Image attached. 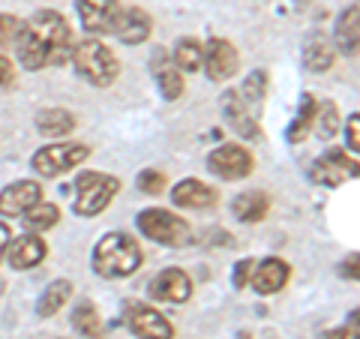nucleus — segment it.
<instances>
[{"label":"nucleus","mask_w":360,"mask_h":339,"mask_svg":"<svg viewBox=\"0 0 360 339\" xmlns=\"http://www.w3.org/2000/svg\"><path fill=\"white\" fill-rule=\"evenodd\" d=\"M18 60L25 70H45V66H63L72 58V30L70 21L54 9L33 13L18 33Z\"/></svg>","instance_id":"obj_1"},{"label":"nucleus","mask_w":360,"mask_h":339,"mask_svg":"<svg viewBox=\"0 0 360 339\" xmlns=\"http://www.w3.org/2000/svg\"><path fill=\"white\" fill-rule=\"evenodd\" d=\"M141 267V246L123 231H108L94 246V270L105 279L132 276Z\"/></svg>","instance_id":"obj_2"},{"label":"nucleus","mask_w":360,"mask_h":339,"mask_svg":"<svg viewBox=\"0 0 360 339\" xmlns=\"http://www.w3.org/2000/svg\"><path fill=\"white\" fill-rule=\"evenodd\" d=\"M72 63L78 75L90 82L94 87H111L120 75V60L117 54L99 39H84L72 49Z\"/></svg>","instance_id":"obj_3"},{"label":"nucleus","mask_w":360,"mask_h":339,"mask_svg":"<svg viewBox=\"0 0 360 339\" xmlns=\"http://www.w3.org/2000/svg\"><path fill=\"white\" fill-rule=\"evenodd\" d=\"M75 189H78V196H75L72 210L78 217H99L120 192V180L99 174V172H84V174H78Z\"/></svg>","instance_id":"obj_4"},{"label":"nucleus","mask_w":360,"mask_h":339,"mask_svg":"<svg viewBox=\"0 0 360 339\" xmlns=\"http://www.w3.org/2000/svg\"><path fill=\"white\" fill-rule=\"evenodd\" d=\"M90 156V148L82 141H66V144H49V148H42L33 153V172H37L39 177H60L66 174L70 168L82 165L84 160Z\"/></svg>","instance_id":"obj_5"},{"label":"nucleus","mask_w":360,"mask_h":339,"mask_svg":"<svg viewBox=\"0 0 360 339\" xmlns=\"http://www.w3.org/2000/svg\"><path fill=\"white\" fill-rule=\"evenodd\" d=\"M139 231L156 243H165V246H184L189 241L186 219H180L172 210H162V207L141 210L139 213Z\"/></svg>","instance_id":"obj_6"},{"label":"nucleus","mask_w":360,"mask_h":339,"mask_svg":"<svg viewBox=\"0 0 360 339\" xmlns=\"http://www.w3.org/2000/svg\"><path fill=\"white\" fill-rule=\"evenodd\" d=\"M207 168L222 180H243L246 174H252L255 160L243 144H222L207 156Z\"/></svg>","instance_id":"obj_7"},{"label":"nucleus","mask_w":360,"mask_h":339,"mask_svg":"<svg viewBox=\"0 0 360 339\" xmlns=\"http://www.w3.org/2000/svg\"><path fill=\"white\" fill-rule=\"evenodd\" d=\"M201 63H205L210 82H229V78H234L240 70V54L229 39L213 37L205 45V58H201Z\"/></svg>","instance_id":"obj_8"},{"label":"nucleus","mask_w":360,"mask_h":339,"mask_svg":"<svg viewBox=\"0 0 360 339\" xmlns=\"http://www.w3.org/2000/svg\"><path fill=\"white\" fill-rule=\"evenodd\" d=\"M127 324L139 339H172L174 336L172 321L162 312H156L153 307H144V303H129Z\"/></svg>","instance_id":"obj_9"},{"label":"nucleus","mask_w":360,"mask_h":339,"mask_svg":"<svg viewBox=\"0 0 360 339\" xmlns=\"http://www.w3.org/2000/svg\"><path fill=\"white\" fill-rule=\"evenodd\" d=\"M309 177L324 186H340L345 177H357V162L348 160L345 151H328L321 160L312 162Z\"/></svg>","instance_id":"obj_10"},{"label":"nucleus","mask_w":360,"mask_h":339,"mask_svg":"<svg viewBox=\"0 0 360 339\" xmlns=\"http://www.w3.org/2000/svg\"><path fill=\"white\" fill-rule=\"evenodd\" d=\"M150 298L162 303H184L193 298V279L180 267H168L150 279Z\"/></svg>","instance_id":"obj_11"},{"label":"nucleus","mask_w":360,"mask_h":339,"mask_svg":"<svg viewBox=\"0 0 360 339\" xmlns=\"http://www.w3.org/2000/svg\"><path fill=\"white\" fill-rule=\"evenodd\" d=\"M42 201V186L37 180H15L0 192V217H21Z\"/></svg>","instance_id":"obj_12"},{"label":"nucleus","mask_w":360,"mask_h":339,"mask_svg":"<svg viewBox=\"0 0 360 339\" xmlns=\"http://www.w3.org/2000/svg\"><path fill=\"white\" fill-rule=\"evenodd\" d=\"M120 0H78V18L84 21L87 30L94 33H111L120 15Z\"/></svg>","instance_id":"obj_13"},{"label":"nucleus","mask_w":360,"mask_h":339,"mask_svg":"<svg viewBox=\"0 0 360 339\" xmlns=\"http://www.w3.org/2000/svg\"><path fill=\"white\" fill-rule=\"evenodd\" d=\"M45 255H49V246H45L42 237L33 234V231L15 237V241H9V246H6V258H9V264H13L15 270L37 267V264H42Z\"/></svg>","instance_id":"obj_14"},{"label":"nucleus","mask_w":360,"mask_h":339,"mask_svg":"<svg viewBox=\"0 0 360 339\" xmlns=\"http://www.w3.org/2000/svg\"><path fill=\"white\" fill-rule=\"evenodd\" d=\"M288 264L283 262V258H264V262H258L252 267V288L258 291V295H276V291H283L285 288V282H288Z\"/></svg>","instance_id":"obj_15"},{"label":"nucleus","mask_w":360,"mask_h":339,"mask_svg":"<svg viewBox=\"0 0 360 339\" xmlns=\"http://www.w3.org/2000/svg\"><path fill=\"white\" fill-rule=\"evenodd\" d=\"M217 189L201 184V180L189 177V180H180V184L172 189V201L177 207H186V210H201V207H210L217 205Z\"/></svg>","instance_id":"obj_16"},{"label":"nucleus","mask_w":360,"mask_h":339,"mask_svg":"<svg viewBox=\"0 0 360 339\" xmlns=\"http://www.w3.org/2000/svg\"><path fill=\"white\" fill-rule=\"evenodd\" d=\"M115 37L127 45H139L150 37V15L144 13V9L132 6V9H120L117 15V25H115Z\"/></svg>","instance_id":"obj_17"},{"label":"nucleus","mask_w":360,"mask_h":339,"mask_svg":"<svg viewBox=\"0 0 360 339\" xmlns=\"http://www.w3.org/2000/svg\"><path fill=\"white\" fill-rule=\"evenodd\" d=\"M231 213L238 217L240 222H262L267 213H270V198L267 192L255 189V192H240L238 198L231 201Z\"/></svg>","instance_id":"obj_18"},{"label":"nucleus","mask_w":360,"mask_h":339,"mask_svg":"<svg viewBox=\"0 0 360 339\" xmlns=\"http://www.w3.org/2000/svg\"><path fill=\"white\" fill-rule=\"evenodd\" d=\"M357 42H360V6H348L345 13L336 21V49L348 58L357 54Z\"/></svg>","instance_id":"obj_19"},{"label":"nucleus","mask_w":360,"mask_h":339,"mask_svg":"<svg viewBox=\"0 0 360 339\" xmlns=\"http://www.w3.org/2000/svg\"><path fill=\"white\" fill-rule=\"evenodd\" d=\"M246 105H250V103H243V96L234 94V90H229L225 99H222V108H225V115H229V123L234 127V132H240L243 139H255L258 127H255L252 115L246 111Z\"/></svg>","instance_id":"obj_20"},{"label":"nucleus","mask_w":360,"mask_h":339,"mask_svg":"<svg viewBox=\"0 0 360 339\" xmlns=\"http://www.w3.org/2000/svg\"><path fill=\"white\" fill-rule=\"evenodd\" d=\"M336 60V49L324 37H312L303 49V66L309 72H328Z\"/></svg>","instance_id":"obj_21"},{"label":"nucleus","mask_w":360,"mask_h":339,"mask_svg":"<svg viewBox=\"0 0 360 339\" xmlns=\"http://www.w3.org/2000/svg\"><path fill=\"white\" fill-rule=\"evenodd\" d=\"M37 129L49 139H58V135H66L75 129V115L66 108H42L37 115Z\"/></svg>","instance_id":"obj_22"},{"label":"nucleus","mask_w":360,"mask_h":339,"mask_svg":"<svg viewBox=\"0 0 360 339\" xmlns=\"http://www.w3.org/2000/svg\"><path fill=\"white\" fill-rule=\"evenodd\" d=\"M70 298H72V282L70 279L51 282V286L42 291V298L37 300V315H42V319H51L54 312H60V307Z\"/></svg>","instance_id":"obj_23"},{"label":"nucleus","mask_w":360,"mask_h":339,"mask_svg":"<svg viewBox=\"0 0 360 339\" xmlns=\"http://www.w3.org/2000/svg\"><path fill=\"white\" fill-rule=\"evenodd\" d=\"M201 58H205V45L193 37L177 39L174 45V66L180 72H198L201 70Z\"/></svg>","instance_id":"obj_24"},{"label":"nucleus","mask_w":360,"mask_h":339,"mask_svg":"<svg viewBox=\"0 0 360 339\" xmlns=\"http://www.w3.org/2000/svg\"><path fill=\"white\" fill-rule=\"evenodd\" d=\"M21 219H25L27 231L39 234V231H49V229H54V225L60 222V207H58V205H45V201H39V205H33L27 213H21Z\"/></svg>","instance_id":"obj_25"},{"label":"nucleus","mask_w":360,"mask_h":339,"mask_svg":"<svg viewBox=\"0 0 360 339\" xmlns=\"http://www.w3.org/2000/svg\"><path fill=\"white\" fill-rule=\"evenodd\" d=\"M72 327L78 333H84V336H99V333H103V319H99V312H96V307L90 300H82L75 307Z\"/></svg>","instance_id":"obj_26"},{"label":"nucleus","mask_w":360,"mask_h":339,"mask_svg":"<svg viewBox=\"0 0 360 339\" xmlns=\"http://www.w3.org/2000/svg\"><path fill=\"white\" fill-rule=\"evenodd\" d=\"M153 70H156V66H153ZM156 78H160V90H162V96L168 99V103L180 99V94H184V72H180L177 66L162 63L160 70H156Z\"/></svg>","instance_id":"obj_27"},{"label":"nucleus","mask_w":360,"mask_h":339,"mask_svg":"<svg viewBox=\"0 0 360 339\" xmlns=\"http://www.w3.org/2000/svg\"><path fill=\"white\" fill-rule=\"evenodd\" d=\"M315 99L312 96H303L300 99V111H297V120L291 123V129H288V141L291 144H297V141H303L307 139V132H309V127H312V120H315Z\"/></svg>","instance_id":"obj_28"},{"label":"nucleus","mask_w":360,"mask_h":339,"mask_svg":"<svg viewBox=\"0 0 360 339\" xmlns=\"http://www.w3.org/2000/svg\"><path fill=\"white\" fill-rule=\"evenodd\" d=\"M315 129H319V139L321 141H330L336 129H340V108L333 103H324L321 108H315Z\"/></svg>","instance_id":"obj_29"},{"label":"nucleus","mask_w":360,"mask_h":339,"mask_svg":"<svg viewBox=\"0 0 360 339\" xmlns=\"http://www.w3.org/2000/svg\"><path fill=\"white\" fill-rule=\"evenodd\" d=\"M25 27V21L13 13H0V49H9V45L18 42V33Z\"/></svg>","instance_id":"obj_30"},{"label":"nucleus","mask_w":360,"mask_h":339,"mask_svg":"<svg viewBox=\"0 0 360 339\" xmlns=\"http://www.w3.org/2000/svg\"><path fill=\"white\" fill-rule=\"evenodd\" d=\"M264 90H267V72L258 70V72H252V75L243 82L240 96H243V103H262Z\"/></svg>","instance_id":"obj_31"},{"label":"nucleus","mask_w":360,"mask_h":339,"mask_svg":"<svg viewBox=\"0 0 360 339\" xmlns=\"http://www.w3.org/2000/svg\"><path fill=\"white\" fill-rule=\"evenodd\" d=\"M139 189L144 192V196H160V192L165 189V174L156 172V168H144V172L139 174Z\"/></svg>","instance_id":"obj_32"},{"label":"nucleus","mask_w":360,"mask_h":339,"mask_svg":"<svg viewBox=\"0 0 360 339\" xmlns=\"http://www.w3.org/2000/svg\"><path fill=\"white\" fill-rule=\"evenodd\" d=\"M252 267H255L252 258L238 262V270H234V288H246V282H250V276H252Z\"/></svg>","instance_id":"obj_33"},{"label":"nucleus","mask_w":360,"mask_h":339,"mask_svg":"<svg viewBox=\"0 0 360 339\" xmlns=\"http://www.w3.org/2000/svg\"><path fill=\"white\" fill-rule=\"evenodd\" d=\"M15 82V66L6 54H0V87H9Z\"/></svg>","instance_id":"obj_34"},{"label":"nucleus","mask_w":360,"mask_h":339,"mask_svg":"<svg viewBox=\"0 0 360 339\" xmlns=\"http://www.w3.org/2000/svg\"><path fill=\"white\" fill-rule=\"evenodd\" d=\"M348 148H352V153L360 151V117L357 115L348 117Z\"/></svg>","instance_id":"obj_35"},{"label":"nucleus","mask_w":360,"mask_h":339,"mask_svg":"<svg viewBox=\"0 0 360 339\" xmlns=\"http://www.w3.org/2000/svg\"><path fill=\"white\" fill-rule=\"evenodd\" d=\"M9 241H13V231H9V225H6V222H0V258L6 255Z\"/></svg>","instance_id":"obj_36"},{"label":"nucleus","mask_w":360,"mask_h":339,"mask_svg":"<svg viewBox=\"0 0 360 339\" xmlns=\"http://www.w3.org/2000/svg\"><path fill=\"white\" fill-rule=\"evenodd\" d=\"M345 264H348V267H345V274H352V279H357V267H354V264H357V255H352Z\"/></svg>","instance_id":"obj_37"},{"label":"nucleus","mask_w":360,"mask_h":339,"mask_svg":"<svg viewBox=\"0 0 360 339\" xmlns=\"http://www.w3.org/2000/svg\"><path fill=\"white\" fill-rule=\"evenodd\" d=\"M324 339H348V331H342V327H340V331H328V333H324Z\"/></svg>","instance_id":"obj_38"}]
</instances>
